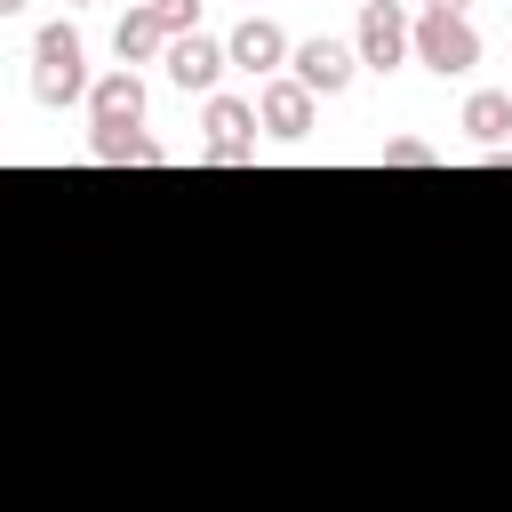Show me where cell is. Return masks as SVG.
Here are the masks:
<instances>
[{"mask_svg": "<svg viewBox=\"0 0 512 512\" xmlns=\"http://www.w3.org/2000/svg\"><path fill=\"white\" fill-rule=\"evenodd\" d=\"M112 56L136 72V64H152V56H168V24L152 16V8H128L120 24H112Z\"/></svg>", "mask_w": 512, "mask_h": 512, "instance_id": "cell-10", "label": "cell"}, {"mask_svg": "<svg viewBox=\"0 0 512 512\" xmlns=\"http://www.w3.org/2000/svg\"><path fill=\"white\" fill-rule=\"evenodd\" d=\"M200 160L208 168H248L256 160V96H208V112H200Z\"/></svg>", "mask_w": 512, "mask_h": 512, "instance_id": "cell-3", "label": "cell"}, {"mask_svg": "<svg viewBox=\"0 0 512 512\" xmlns=\"http://www.w3.org/2000/svg\"><path fill=\"white\" fill-rule=\"evenodd\" d=\"M136 128H144V72H128V64L96 72V88H88V136H136Z\"/></svg>", "mask_w": 512, "mask_h": 512, "instance_id": "cell-5", "label": "cell"}, {"mask_svg": "<svg viewBox=\"0 0 512 512\" xmlns=\"http://www.w3.org/2000/svg\"><path fill=\"white\" fill-rule=\"evenodd\" d=\"M352 48H360L368 72H400V64L416 56V16H408L400 0H360V16H352Z\"/></svg>", "mask_w": 512, "mask_h": 512, "instance_id": "cell-2", "label": "cell"}, {"mask_svg": "<svg viewBox=\"0 0 512 512\" xmlns=\"http://www.w3.org/2000/svg\"><path fill=\"white\" fill-rule=\"evenodd\" d=\"M416 64L440 72V80H464L480 64V32L472 16H416Z\"/></svg>", "mask_w": 512, "mask_h": 512, "instance_id": "cell-4", "label": "cell"}, {"mask_svg": "<svg viewBox=\"0 0 512 512\" xmlns=\"http://www.w3.org/2000/svg\"><path fill=\"white\" fill-rule=\"evenodd\" d=\"M384 168H432V144L424 136H384Z\"/></svg>", "mask_w": 512, "mask_h": 512, "instance_id": "cell-14", "label": "cell"}, {"mask_svg": "<svg viewBox=\"0 0 512 512\" xmlns=\"http://www.w3.org/2000/svg\"><path fill=\"white\" fill-rule=\"evenodd\" d=\"M96 80H88V40H80V24H40V40H32V96L56 112V104H80Z\"/></svg>", "mask_w": 512, "mask_h": 512, "instance_id": "cell-1", "label": "cell"}, {"mask_svg": "<svg viewBox=\"0 0 512 512\" xmlns=\"http://www.w3.org/2000/svg\"><path fill=\"white\" fill-rule=\"evenodd\" d=\"M88 152L112 160V168H120V160H160V144H152L144 128H136V136H88Z\"/></svg>", "mask_w": 512, "mask_h": 512, "instance_id": "cell-12", "label": "cell"}, {"mask_svg": "<svg viewBox=\"0 0 512 512\" xmlns=\"http://www.w3.org/2000/svg\"><path fill=\"white\" fill-rule=\"evenodd\" d=\"M64 8H88V0H64Z\"/></svg>", "mask_w": 512, "mask_h": 512, "instance_id": "cell-17", "label": "cell"}, {"mask_svg": "<svg viewBox=\"0 0 512 512\" xmlns=\"http://www.w3.org/2000/svg\"><path fill=\"white\" fill-rule=\"evenodd\" d=\"M288 72H296L312 96H344V88H352V72H368V64H360V48H352V40H328V32H312V40H296Z\"/></svg>", "mask_w": 512, "mask_h": 512, "instance_id": "cell-7", "label": "cell"}, {"mask_svg": "<svg viewBox=\"0 0 512 512\" xmlns=\"http://www.w3.org/2000/svg\"><path fill=\"white\" fill-rule=\"evenodd\" d=\"M256 120H264V136L304 144V136H312V120H320V96H312L296 72H280V80H264V88H256Z\"/></svg>", "mask_w": 512, "mask_h": 512, "instance_id": "cell-8", "label": "cell"}, {"mask_svg": "<svg viewBox=\"0 0 512 512\" xmlns=\"http://www.w3.org/2000/svg\"><path fill=\"white\" fill-rule=\"evenodd\" d=\"M424 16H472V0H424Z\"/></svg>", "mask_w": 512, "mask_h": 512, "instance_id": "cell-15", "label": "cell"}, {"mask_svg": "<svg viewBox=\"0 0 512 512\" xmlns=\"http://www.w3.org/2000/svg\"><path fill=\"white\" fill-rule=\"evenodd\" d=\"M224 56H232V72H248V80H280L288 56H296V40H288L272 16H240V24L224 32Z\"/></svg>", "mask_w": 512, "mask_h": 512, "instance_id": "cell-6", "label": "cell"}, {"mask_svg": "<svg viewBox=\"0 0 512 512\" xmlns=\"http://www.w3.org/2000/svg\"><path fill=\"white\" fill-rule=\"evenodd\" d=\"M160 24H168V40H184V32H200V0H144Z\"/></svg>", "mask_w": 512, "mask_h": 512, "instance_id": "cell-13", "label": "cell"}, {"mask_svg": "<svg viewBox=\"0 0 512 512\" xmlns=\"http://www.w3.org/2000/svg\"><path fill=\"white\" fill-rule=\"evenodd\" d=\"M464 136L488 144V152H504V136H512V88H472L464 96Z\"/></svg>", "mask_w": 512, "mask_h": 512, "instance_id": "cell-11", "label": "cell"}, {"mask_svg": "<svg viewBox=\"0 0 512 512\" xmlns=\"http://www.w3.org/2000/svg\"><path fill=\"white\" fill-rule=\"evenodd\" d=\"M168 80L184 88V96H216V80L232 72V56H224V40H208V32H184V40H168Z\"/></svg>", "mask_w": 512, "mask_h": 512, "instance_id": "cell-9", "label": "cell"}, {"mask_svg": "<svg viewBox=\"0 0 512 512\" xmlns=\"http://www.w3.org/2000/svg\"><path fill=\"white\" fill-rule=\"evenodd\" d=\"M16 8H24V0H0V16H16Z\"/></svg>", "mask_w": 512, "mask_h": 512, "instance_id": "cell-16", "label": "cell"}]
</instances>
